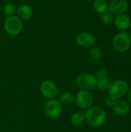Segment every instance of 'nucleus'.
Segmentation results:
<instances>
[{"label":"nucleus","instance_id":"nucleus-16","mask_svg":"<svg viewBox=\"0 0 131 132\" xmlns=\"http://www.w3.org/2000/svg\"><path fill=\"white\" fill-rule=\"evenodd\" d=\"M110 85H111V82H110V79L106 77V78L97 80V84L96 87H97V89L100 91L105 92L107 90H109Z\"/></svg>","mask_w":131,"mask_h":132},{"label":"nucleus","instance_id":"nucleus-20","mask_svg":"<svg viewBox=\"0 0 131 132\" xmlns=\"http://www.w3.org/2000/svg\"><path fill=\"white\" fill-rule=\"evenodd\" d=\"M101 20L104 25H110L114 22V17L113 15L110 12H105L102 15Z\"/></svg>","mask_w":131,"mask_h":132},{"label":"nucleus","instance_id":"nucleus-10","mask_svg":"<svg viewBox=\"0 0 131 132\" xmlns=\"http://www.w3.org/2000/svg\"><path fill=\"white\" fill-rule=\"evenodd\" d=\"M40 91L45 97L53 98L58 94V88L53 81L45 80L40 86Z\"/></svg>","mask_w":131,"mask_h":132},{"label":"nucleus","instance_id":"nucleus-2","mask_svg":"<svg viewBox=\"0 0 131 132\" xmlns=\"http://www.w3.org/2000/svg\"><path fill=\"white\" fill-rule=\"evenodd\" d=\"M113 45L116 50L120 53L127 52L131 46V37L129 33L121 31L115 35L113 40Z\"/></svg>","mask_w":131,"mask_h":132},{"label":"nucleus","instance_id":"nucleus-7","mask_svg":"<svg viewBox=\"0 0 131 132\" xmlns=\"http://www.w3.org/2000/svg\"><path fill=\"white\" fill-rule=\"evenodd\" d=\"M76 102L80 108L88 109L93 104V96L89 90H82L77 94Z\"/></svg>","mask_w":131,"mask_h":132},{"label":"nucleus","instance_id":"nucleus-1","mask_svg":"<svg viewBox=\"0 0 131 132\" xmlns=\"http://www.w3.org/2000/svg\"><path fill=\"white\" fill-rule=\"evenodd\" d=\"M85 117L89 125L94 128H97L104 124L107 118V114L102 108L93 106L87 109Z\"/></svg>","mask_w":131,"mask_h":132},{"label":"nucleus","instance_id":"nucleus-9","mask_svg":"<svg viewBox=\"0 0 131 132\" xmlns=\"http://www.w3.org/2000/svg\"><path fill=\"white\" fill-rule=\"evenodd\" d=\"M76 43L82 47L91 48L95 45L96 39L93 35L87 32H80L76 37Z\"/></svg>","mask_w":131,"mask_h":132},{"label":"nucleus","instance_id":"nucleus-11","mask_svg":"<svg viewBox=\"0 0 131 132\" xmlns=\"http://www.w3.org/2000/svg\"><path fill=\"white\" fill-rule=\"evenodd\" d=\"M112 108L113 111L120 116H126L130 111V105L124 100H117Z\"/></svg>","mask_w":131,"mask_h":132},{"label":"nucleus","instance_id":"nucleus-19","mask_svg":"<svg viewBox=\"0 0 131 132\" xmlns=\"http://www.w3.org/2000/svg\"><path fill=\"white\" fill-rule=\"evenodd\" d=\"M16 10L17 8L13 3H7L4 7V13L8 17L15 15V14H16Z\"/></svg>","mask_w":131,"mask_h":132},{"label":"nucleus","instance_id":"nucleus-24","mask_svg":"<svg viewBox=\"0 0 131 132\" xmlns=\"http://www.w3.org/2000/svg\"><path fill=\"white\" fill-rule=\"evenodd\" d=\"M130 37H131V33H130Z\"/></svg>","mask_w":131,"mask_h":132},{"label":"nucleus","instance_id":"nucleus-5","mask_svg":"<svg viewBox=\"0 0 131 132\" xmlns=\"http://www.w3.org/2000/svg\"><path fill=\"white\" fill-rule=\"evenodd\" d=\"M63 111L62 103L58 100H49L44 106V113L49 118H56Z\"/></svg>","mask_w":131,"mask_h":132},{"label":"nucleus","instance_id":"nucleus-23","mask_svg":"<svg viewBox=\"0 0 131 132\" xmlns=\"http://www.w3.org/2000/svg\"><path fill=\"white\" fill-rule=\"evenodd\" d=\"M128 101L130 102V104H131V90L128 93Z\"/></svg>","mask_w":131,"mask_h":132},{"label":"nucleus","instance_id":"nucleus-12","mask_svg":"<svg viewBox=\"0 0 131 132\" xmlns=\"http://www.w3.org/2000/svg\"><path fill=\"white\" fill-rule=\"evenodd\" d=\"M114 22L117 28L121 31H125L130 28L131 24L130 19L126 14H120L115 17Z\"/></svg>","mask_w":131,"mask_h":132},{"label":"nucleus","instance_id":"nucleus-21","mask_svg":"<svg viewBox=\"0 0 131 132\" xmlns=\"http://www.w3.org/2000/svg\"><path fill=\"white\" fill-rule=\"evenodd\" d=\"M97 80H100V79H103V78H106L107 77V72L105 69H99L97 73H96V76Z\"/></svg>","mask_w":131,"mask_h":132},{"label":"nucleus","instance_id":"nucleus-8","mask_svg":"<svg viewBox=\"0 0 131 132\" xmlns=\"http://www.w3.org/2000/svg\"><path fill=\"white\" fill-rule=\"evenodd\" d=\"M128 9V2L127 0H111L108 5V9L113 15L124 14Z\"/></svg>","mask_w":131,"mask_h":132},{"label":"nucleus","instance_id":"nucleus-22","mask_svg":"<svg viewBox=\"0 0 131 132\" xmlns=\"http://www.w3.org/2000/svg\"><path fill=\"white\" fill-rule=\"evenodd\" d=\"M117 100H115L114 98H113L112 97H110V95L108 97H107L106 100H105V103L107 106H110V107H113V105L114 104L115 101Z\"/></svg>","mask_w":131,"mask_h":132},{"label":"nucleus","instance_id":"nucleus-6","mask_svg":"<svg viewBox=\"0 0 131 132\" xmlns=\"http://www.w3.org/2000/svg\"><path fill=\"white\" fill-rule=\"evenodd\" d=\"M76 84L79 87L90 90L97 87V79L95 76L90 73H81L76 77Z\"/></svg>","mask_w":131,"mask_h":132},{"label":"nucleus","instance_id":"nucleus-15","mask_svg":"<svg viewBox=\"0 0 131 132\" xmlns=\"http://www.w3.org/2000/svg\"><path fill=\"white\" fill-rule=\"evenodd\" d=\"M86 120L85 114L82 112H76L73 114L71 117V122L73 126L79 127L83 125Z\"/></svg>","mask_w":131,"mask_h":132},{"label":"nucleus","instance_id":"nucleus-4","mask_svg":"<svg viewBox=\"0 0 131 132\" xmlns=\"http://www.w3.org/2000/svg\"><path fill=\"white\" fill-rule=\"evenodd\" d=\"M128 91L127 83L122 80H118L111 84L109 88V95L115 100L124 97Z\"/></svg>","mask_w":131,"mask_h":132},{"label":"nucleus","instance_id":"nucleus-17","mask_svg":"<svg viewBox=\"0 0 131 132\" xmlns=\"http://www.w3.org/2000/svg\"><path fill=\"white\" fill-rule=\"evenodd\" d=\"M73 100H74V97L73 94H71L70 92H65L59 97V101L66 105L71 104L73 102Z\"/></svg>","mask_w":131,"mask_h":132},{"label":"nucleus","instance_id":"nucleus-13","mask_svg":"<svg viewBox=\"0 0 131 132\" xmlns=\"http://www.w3.org/2000/svg\"><path fill=\"white\" fill-rule=\"evenodd\" d=\"M32 15V9L28 5H21L16 10V16L22 21L29 20Z\"/></svg>","mask_w":131,"mask_h":132},{"label":"nucleus","instance_id":"nucleus-14","mask_svg":"<svg viewBox=\"0 0 131 132\" xmlns=\"http://www.w3.org/2000/svg\"><path fill=\"white\" fill-rule=\"evenodd\" d=\"M94 10L99 14H104L108 10V3L106 0H94L93 3Z\"/></svg>","mask_w":131,"mask_h":132},{"label":"nucleus","instance_id":"nucleus-3","mask_svg":"<svg viewBox=\"0 0 131 132\" xmlns=\"http://www.w3.org/2000/svg\"><path fill=\"white\" fill-rule=\"evenodd\" d=\"M22 21L16 15L7 17L4 22V29L9 35L15 36L19 34L22 32Z\"/></svg>","mask_w":131,"mask_h":132},{"label":"nucleus","instance_id":"nucleus-18","mask_svg":"<svg viewBox=\"0 0 131 132\" xmlns=\"http://www.w3.org/2000/svg\"><path fill=\"white\" fill-rule=\"evenodd\" d=\"M90 56L92 57V59H93L95 60H100L102 58L103 52H102L100 48H99L98 46H93L90 49Z\"/></svg>","mask_w":131,"mask_h":132}]
</instances>
